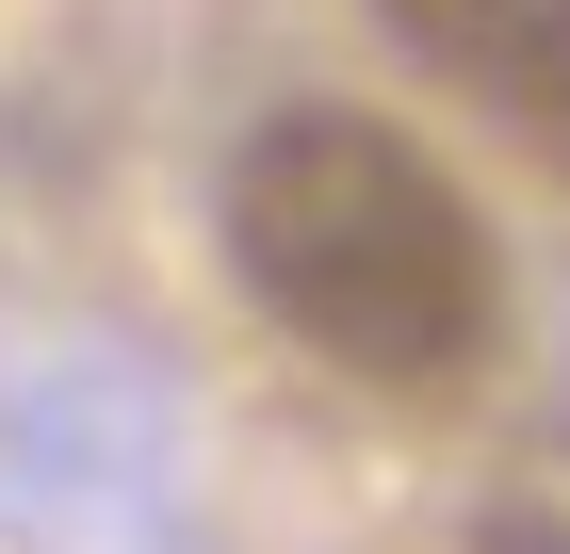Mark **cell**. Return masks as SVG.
Wrapping results in <instances>:
<instances>
[{"mask_svg": "<svg viewBox=\"0 0 570 554\" xmlns=\"http://www.w3.org/2000/svg\"><path fill=\"white\" fill-rule=\"evenodd\" d=\"M213 229H228L245 310L294 327L358 391H456L505 342L489 213L456 196V164H440L424 130H392L375 98H277V115H245V147L213 179Z\"/></svg>", "mask_w": 570, "mask_h": 554, "instance_id": "cell-1", "label": "cell"}, {"mask_svg": "<svg viewBox=\"0 0 570 554\" xmlns=\"http://www.w3.org/2000/svg\"><path fill=\"white\" fill-rule=\"evenodd\" d=\"M440 98H473L522 164L570 179V0H375Z\"/></svg>", "mask_w": 570, "mask_h": 554, "instance_id": "cell-2", "label": "cell"}]
</instances>
